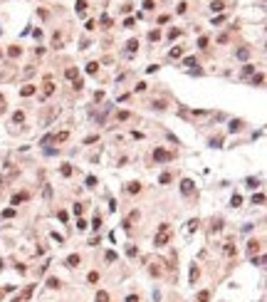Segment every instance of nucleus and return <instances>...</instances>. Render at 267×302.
Returning a JSON list of instances; mask_svg holds the SVG:
<instances>
[{"mask_svg": "<svg viewBox=\"0 0 267 302\" xmlns=\"http://www.w3.org/2000/svg\"><path fill=\"white\" fill-rule=\"evenodd\" d=\"M168 238H171V225H168V223H161V228H158V235H156L154 245H166Z\"/></svg>", "mask_w": 267, "mask_h": 302, "instance_id": "1", "label": "nucleus"}, {"mask_svg": "<svg viewBox=\"0 0 267 302\" xmlns=\"http://www.w3.org/2000/svg\"><path fill=\"white\" fill-rule=\"evenodd\" d=\"M193 191H196V183L190 181V178H183V181H181V193H183V196H190Z\"/></svg>", "mask_w": 267, "mask_h": 302, "instance_id": "2", "label": "nucleus"}, {"mask_svg": "<svg viewBox=\"0 0 267 302\" xmlns=\"http://www.w3.org/2000/svg\"><path fill=\"white\" fill-rule=\"evenodd\" d=\"M154 159H156V161H171V159H173V154H168V151H163V149H156V151H154Z\"/></svg>", "mask_w": 267, "mask_h": 302, "instance_id": "3", "label": "nucleus"}, {"mask_svg": "<svg viewBox=\"0 0 267 302\" xmlns=\"http://www.w3.org/2000/svg\"><path fill=\"white\" fill-rule=\"evenodd\" d=\"M134 220H139V213H136V211H131V213H129V216L124 218V223H121V225H124V228L129 230V228H131V223H134Z\"/></svg>", "mask_w": 267, "mask_h": 302, "instance_id": "4", "label": "nucleus"}, {"mask_svg": "<svg viewBox=\"0 0 267 302\" xmlns=\"http://www.w3.org/2000/svg\"><path fill=\"white\" fill-rule=\"evenodd\" d=\"M42 87H45V89H42V99H47V97H50V94H52V92H54V84H52V82H50V79H47V82H45V84H42Z\"/></svg>", "mask_w": 267, "mask_h": 302, "instance_id": "5", "label": "nucleus"}, {"mask_svg": "<svg viewBox=\"0 0 267 302\" xmlns=\"http://www.w3.org/2000/svg\"><path fill=\"white\" fill-rule=\"evenodd\" d=\"M67 265L69 268H79V255H69L67 258Z\"/></svg>", "mask_w": 267, "mask_h": 302, "instance_id": "6", "label": "nucleus"}, {"mask_svg": "<svg viewBox=\"0 0 267 302\" xmlns=\"http://www.w3.org/2000/svg\"><path fill=\"white\" fill-rule=\"evenodd\" d=\"M235 57H238V60H247V57H250V50H247V47L238 50V52H235Z\"/></svg>", "mask_w": 267, "mask_h": 302, "instance_id": "7", "label": "nucleus"}, {"mask_svg": "<svg viewBox=\"0 0 267 302\" xmlns=\"http://www.w3.org/2000/svg\"><path fill=\"white\" fill-rule=\"evenodd\" d=\"M23 201H27V193H15V196H12V205L23 203Z\"/></svg>", "mask_w": 267, "mask_h": 302, "instance_id": "8", "label": "nucleus"}, {"mask_svg": "<svg viewBox=\"0 0 267 302\" xmlns=\"http://www.w3.org/2000/svg\"><path fill=\"white\" fill-rule=\"evenodd\" d=\"M20 94H23V97H30V94H35V87H32V84H27V87H23V89H20Z\"/></svg>", "mask_w": 267, "mask_h": 302, "instance_id": "9", "label": "nucleus"}, {"mask_svg": "<svg viewBox=\"0 0 267 302\" xmlns=\"http://www.w3.org/2000/svg\"><path fill=\"white\" fill-rule=\"evenodd\" d=\"M126 191H129V193H139V191H141V183H129Z\"/></svg>", "mask_w": 267, "mask_h": 302, "instance_id": "10", "label": "nucleus"}, {"mask_svg": "<svg viewBox=\"0 0 267 302\" xmlns=\"http://www.w3.org/2000/svg\"><path fill=\"white\" fill-rule=\"evenodd\" d=\"M84 10H87V3L84 0H77V15H84Z\"/></svg>", "mask_w": 267, "mask_h": 302, "instance_id": "11", "label": "nucleus"}, {"mask_svg": "<svg viewBox=\"0 0 267 302\" xmlns=\"http://www.w3.org/2000/svg\"><path fill=\"white\" fill-rule=\"evenodd\" d=\"M148 40H151V42L161 40V32H158V30H151V32H148Z\"/></svg>", "mask_w": 267, "mask_h": 302, "instance_id": "12", "label": "nucleus"}, {"mask_svg": "<svg viewBox=\"0 0 267 302\" xmlns=\"http://www.w3.org/2000/svg\"><path fill=\"white\" fill-rule=\"evenodd\" d=\"M97 302H109V295H106L104 290H99V292H97Z\"/></svg>", "mask_w": 267, "mask_h": 302, "instance_id": "13", "label": "nucleus"}, {"mask_svg": "<svg viewBox=\"0 0 267 302\" xmlns=\"http://www.w3.org/2000/svg\"><path fill=\"white\" fill-rule=\"evenodd\" d=\"M136 47H139V40H129V45H126L129 52H136Z\"/></svg>", "mask_w": 267, "mask_h": 302, "instance_id": "14", "label": "nucleus"}, {"mask_svg": "<svg viewBox=\"0 0 267 302\" xmlns=\"http://www.w3.org/2000/svg\"><path fill=\"white\" fill-rule=\"evenodd\" d=\"M97 69H99V62H89V65H87V72H89V74H94Z\"/></svg>", "mask_w": 267, "mask_h": 302, "instance_id": "15", "label": "nucleus"}, {"mask_svg": "<svg viewBox=\"0 0 267 302\" xmlns=\"http://www.w3.org/2000/svg\"><path fill=\"white\" fill-rule=\"evenodd\" d=\"M23 119H25V114H23V111H15V114H12V121H15V124H20Z\"/></svg>", "mask_w": 267, "mask_h": 302, "instance_id": "16", "label": "nucleus"}, {"mask_svg": "<svg viewBox=\"0 0 267 302\" xmlns=\"http://www.w3.org/2000/svg\"><path fill=\"white\" fill-rule=\"evenodd\" d=\"M60 171H62V176H72V166H69V163H64V166L60 168Z\"/></svg>", "mask_w": 267, "mask_h": 302, "instance_id": "17", "label": "nucleus"}, {"mask_svg": "<svg viewBox=\"0 0 267 302\" xmlns=\"http://www.w3.org/2000/svg\"><path fill=\"white\" fill-rule=\"evenodd\" d=\"M87 280L92 282V285H94V282H99V272H89V275H87Z\"/></svg>", "mask_w": 267, "mask_h": 302, "instance_id": "18", "label": "nucleus"}, {"mask_svg": "<svg viewBox=\"0 0 267 302\" xmlns=\"http://www.w3.org/2000/svg\"><path fill=\"white\" fill-rule=\"evenodd\" d=\"M210 8H213V12H220V10H223V8H225V5H223V3H220V0H215V3H213V5H210Z\"/></svg>", "mask_w": 267, "mask_h": 302, "instance_id": "19", "label": "nucleus"}, {"mask_svg": "<svg viewBox=\"0 0 267 302\" xmlns=\"http://www.w3.org/2000/svg\"><path fill=\"white\" fill-rule=\"evenodd\" d=\"M208 300H210V295H208L205 290H203V292H198V302H208Z\"/></svg>", "mask_w": 267, "mask_h": 302, "instance_id": "20", "label": "nucleus"}, {"mask_svg": "<svg viewBox=\"0 0 267 302\" xmlns=\"http://www.w3.org/2000/svg\"><path fill=\"white\" fill-rule=\"evenodd\" d=\"M67 79H77V69H74V67L67 69Z\"/></svg>", "mask_w": 267, "mask_h": 302, "instance_id": "21", "label": "nucleus"}, {"mask_svg": "<svg viewBox=\"0 0 267 302\" xmlns=\"http://www.w3.org/2000/svg\"><path fill=\"white\" fill-rule=\"evenodd\" d=\"M47 287H60V280H57V277H50V280H47Z\"/></svg>", "mask_w": 267, "mask_h": 302, "instance_id": "22", "label": "nucleus"}, {"mask_svg": "<svg viewBox=\"0 0 267 302\" xmlns=\"http://www.w3.org/2000/svg\"><path fill=\"white\" fill-rule=\"evenodd\" d=\"M242 129V121H230V131H240Z\"/></svg>", "mask_w": 267, "mask_h": 302, "instance_id": "23", "label": "nucleus"}, {"mask_svg": "<svg viewBox=\"0 0 267 302\" xmlns=\"http://www.w3.org/2000/svg\"><path fill=\"white\" fill-rule=\"evenodd\" d=\"M252 203H257V205H262V203H265V196H262V193H257V196H252Z\"/></svg>", "mask_w": 267, "mask_h": 302, "instance_id": "24", "label": "nucleus"}, {"mask_svg": "<svg viewBox=\"0 0 267 302\" xmlns=\"http://www.w3.org/2000/svg\"><path fill=\"white\" fill-rule=\"evenodd\" d=\"M12 216H15V208H5L3 211V218H12Z\"/></svg>", "mask_w": 267, "mask_h": 302, "instance_id": "25", "label": "nucleus"}, {"mask_svg": "<svg viewBox=\"0 0 267 302\" xmlns=\"http://www.w3.org/2000/svg\"><path fill=\"white\" fill-rule=\"evenodd\" d=\"M102 25H104V27H111L114 23H111V17H106V15H104V17H102Z\"/></svg>", "mask_w": 267, "mask_h": 302, "instance_id": "26", "label": "nucleus"}, {"mask_svg": "<svg viewBox=\"0 0 267 302\" xmlns=\"http://www.w3.org/2000/svg\"><path fill=\"white\" fill-rule=\"evenodd\" d=\"M265 82V74H255V79H252V84H262Z\"/></svg>", "mask_w": 267, "mask_h": 302, "instance_id": "27", "label": "nucleus"}, {"mask_svg": "<svg viewBox=\"0 0 267 302\" xmlns=\"http://www.w3.org/2000/svg\"><path fill=\"white\" fill-rule=\"evenodd\" d=\"M257 250H260V243L252 240V243H250V253H257Z\"/></svg>", "mask_w": 267, "mask_h": 302, "instance_id": "28", "label": "nucleus"}, {"mask_svg": "<svg viewBox=\"0 0 267 302\" xmlns=\"http://www.w3.org/2000/svg\"><path fill=\"white\" fill-rule=\"evenodd\" d=\"M114 260H116V253L109 250V253H106V262H114Z\"/></svg>", "mask_w": 267, "mask_h": 302, "instance_id": "29", "label": "nucleus"}, {"mask_svg": "<svg viewBox=\"0 0 267 302\" xmlns=\"http://www.w3.org/2000/svg\"><path fill=\"white\" fill-rule=\"evenodd\" d=\"M8 54H10V57H17V54H20V47H10Z\"/></svg>", "mask_w": 267, "mask_h": 302, "instance_id": "30", "label": "nucleus"}, {"mask_svg": "<svg viewBox=\"0 0 267 302\" xmlns=\"http://www.w3.org/2000/svg\"><path fill=\"white\" fill-rule=\"evenodd\" d=\"M134 23H136L134 17H126V20H124V27H134Z\"/></svg>", "mask_w": 267, "mask_h": 302, "instance_id": "31", "label": "nucleus"}, {"mask_svg": "<svg viewBox=\"0 0 267 302\" xmlns=\"http://www.w3.org/2000/svg\"><path fill=\"white\" fill-rule=\"evenodd\" d=\"M242 72H245V74H252V72H255V65H245Z\"/></svg>", "mask_w": 267, "mask_h": 302, "instance_id": "32", "label": "nucleus"}, {"mask_svg": "<svg viewBox=\"0 0 267 302\" xmlns=\"http://www.w3.org/2000/svg\"><path fill=\"white\" fill-rule=\"evenodd\" d=\"M116 119H119V121H124V119H129V111H119V114H116Z\"/></svg>", "mask_w": 267, "mask_h": 302, "instance_id": "33", "label": "nucleus"}, {"mask_svg": "<svg viewBox=\"0 0 267 302\" xmlns=\"http://www.w3.org/2000/svg\"><path fill=\"white\" fill-rule=\"evenodd\" d=\"M183 65H186V67H190V65H196V57H186V60H183Z\"/></svg>", "mask_w": 267, "mask_h": 302, "instance_id": "34", "label": "nucleus"}, {"mask_svg": "<svg viewBox=\"0 0 267 302\" xmlns=\"http://www.w3.org/2000/svg\"><path fill=\"white\" fill-rule=\"evenodd\" d=\"M144 8L146 10H154V0H144Z\"/></svg>", "mask_w": 267, "mask_h": 302, "instance_id": "35", "label": "nucleus"}, {"mask_svg": "<svg viewBox=\"0 0 267 302\" xmlns=\"http://www.w3.org/2000/svg\"><path fill=\"white\" fill-rule=\"evenodd\" d=\"M171 57H181V47H173V50H171Z\"/></svg>", "mask_w": 267, "mask_h": 302, "instance_id": "36", "label": "nucleus"}, {"mask_svg": "<svg viewBox=\"0 0 267 302\" xmlns=\"http://www.w3.org/2000/svg\"><path fill=\"white\" fill-rule=\"evenodd\" d=\"M196 277H198V268H193V270H190V282H196Z\"/></svg>", "mask_w": 267, "mask_h": 302, "instance_id": "37", "label": "nucleus"}, {"mask_svg": "<svg viewBox=\"0 0 267 302\" xmlns=\"http://www.w3.org/2000/svg\"><path fill=\"white\" fill-rule=\"evenodd\" d=\"M77 228H79V230H84V228H87V220H82V218H79V220H77Z\"/></svg>", "mask_w": 267, "mask_h": 302, "instance_id": "38", "label": "nucleus"}, {"mask_svg": "<svg viewBox=\"0 0 267 302\" xmlns=\"http://www.w3.org/2000/svg\"><path fill=\"white\" fill-rule=\"evenodd\" d=\"M198 47H208V37H200V40H198Z\"/></svg>", "mask_w": 267, "mask_h": 302, "instance_id": "39", "label": "nucleus"}, {"mask_svg": "<svg viewBox=\"0 0 267 302\" xmlns=\"http://www.w3.org/2000/svg\"><path fill=\"white\" fill-rule=\"evenodd\" d=\"M87 186H97V178H94V176H87Z\"/></svg>", "mask_w": 267, "mask_h": 302, "instance_id": "40", "label": "nucleus"}, {"mask_svg": "<svg viewBox=\"0 0 267 302\" xmlns=\"http://www.w3.org/2000/svg\"><path fill=\"white\" fill-rule=\"evenodd\" d=\"M257 183H260V181H257V178H247V186H250V188H255V186H257Z\"/></svg>", "mask_w": 267, "mask_h": 302, "instance_id": "41", "label": "nucleus"}, {"mask_svg": "<svg viewBox=\"0 0 267 302\" xmlns=\"http://www.w3.org/2000/svg\"><path fill=\"white\" fill-rule=\"evenodd\" d=\"M161 183H171V174H163L161 176Z\"/></svg>", "mask_w": 267, "mask_h": 302, "instance_id": "42", "label": "nucleus"}, {"mask_svg": "<svg viewBox=\"0 0 267 302\" xmlns=\"http://www.w3.org/2000/svg\"><path fill=\"white\" fill-rule=\"evenodd\" d=\"M126 302H139V297H136V295H129V297H126Z\"/></svg>", "mask_w": 267, "mask_h": 302, "instance_id": "43", "label": "nucleus"}]
</instances>
